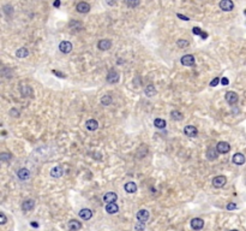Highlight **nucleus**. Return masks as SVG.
<instances>
[{"instance_id":"obj_1","label":"nucleus","mask_w":246,"mask_h":231,"mask_svg":"<svg viewBox=\"0 0 246 231\" xmlns=\"http://www.w3.org/2000/svg\"><path fill=\"white\" fill-rule=\"evenodd\" d=\"M216 149H217V152H219L220 154H226V153H228L231 150V144L221 141V142H219L216 144Z\"/></svg>"},{"instance_id":"obj_2","label":"nucleus","mask_w":246,"mask_h":231,"mask_svg":"<svg viewBox=\"0 0 246 231\" xmlns=\"http://www.w3.org/2000/svg\"><path fill=\"white\" fill-rule=\"evenodd\" d=\"M225 98H226V101L228 102L229 105H234V104H237L238 100H239L238 94L235 92H227Z\"/></svg>"},{"instance_id":"obj_3","label":"nucleus","mask_w":246,"mask_h":231,"mask_svg":"<svg viewBox=\"0 0 246 231\" xmlns=\"http://www.w3.org/2000/svg\"><path fill=\"white\" fill-rule=\"evenodd\" d=\"M220 8L226 11V12H228V11H232L233 8H234V4H233L232 0H221Z\"/></svg>"},{"instance_id":"obj_4","label":"nucleus","mask_w":246,"mask_h":231,"mask_svg":"<svg viewBox=\"0 0 246 231\" xmlns=\"http://www.w3.org/2000/svg\"><path fill=\"white\" fill-rule=\"evenodd\" d=\"M184 134L189 137H196L198 135V130L196 129L193 125H186L184 128Z\"/></svg>"},{"instance_id":"obj_5","label":"nucleus","mask_w":246,"mask_h":231,"mask_svg":"<svg viewBox=\"0 0 246 231\" xmlns=\"http://www.w3.org/2000/svg\"><path fill=\"white\" fill-rule=\"evenodd\" d=\"M204 226V220L201 218H193L191 220V228L193 230H201Z\"/></svg>"},{"instance_id":"obj_6","label":"nucleus","mask_w":246,"mask_h":231,"mask_svg":"<svg viewBox=\"0 0 246 231\" xmlns=\"http://www.w3.org/2000/svg\"><path fill=\"white\" fill-rule=\"evenodd\" d=\"M226 182H227V179H226L225 176H216L212 179V185L215 188H221V187L225 185Z\"/></svg>"},{"instance_id":"obj_7","label":"nucleus","mask_w":246,"mask_h":231,"mask_svg":"<svg viewBox=\"0 0 246 231\" xmlns=\"http://www.w3.org/2000/svg\"><path fill=\"white\" fill-rule=\"evenodd\" d=\"M59 49L62 53H70L72 51V43L70 41H62L59 45Z\"/></svg>"},{"instance_id":"obj_8","label":"nucleus","mask_w":246,"mask_h":231,"mask_svg":"<svg viewBox=\"0 0 246 231\" xmlns=\"http://www.w3.org/2000/svg\"><path fill=\"white\" fill-rule=\"evenodd\" d=\"M118 81H119V74L116 72L115 70H110V72H108V75H107V82L114 84Z\"/></svg>"},{"instance_id":"obj_9","label":"nucleus","mask_w":246,"mask_h":231,"mask_svg":"<svg viewBox=\"0 0 246 231\" xmlns=\"http://www.w3.org/2000/svg\"><path fill=\"white\" fill-rule=\"evenodd\" d=\"M181 64L185 65V66H192L195 64V57L192 54H186L181 58Z\"/></svg>"},{"instance_id":"obj_10","label":"nucleus","mask_w":246,"mask_h":231,"mask_svg":"<svg viewBox=\"0 0 246 231\" xmlns=\"http://www.w3.org/2000/svg\"><path fill=\"white\" fill-rule=\"evenodd\" d=\"M82 228V224H81V222H78V220H75V219H72V220H70L67 223V229L70 231H78L79 229Z\"/></svg>"},{"instance_id":"obj_11","label":"nucleus","mask_w":246,"mask_h":231,"mask_svg":"<svg viewBox=\"0 0 246 231\" xmlns=\"http://www.w3.org/2000/svg\"><path fill=\"white\" fill-rule=\"evenodd\" d=\"M137 219H138V222L145 223L149 219V212L147 211V210H139V211L137 212Z\"/></svg>"},{"instance_id":"obj_12","label":"nucleus","mask_w":246,"mask_h":231,"mask_svg":"<svg viewBox=\"0 0 246 231\" xmlns=\"http://www.w3.org/2000/svg\"><path fill=\"white\" fill-rule=\"evenodd\" d=\"M76 8H77V11L81 12V14H87V12H89L90 11V5L88 3L82 1V3L77 4V7H76Z\"/></svg>"},{"instance_id":"obj_13","label":"nucleus","mask_w":246,"mask_h":231,"mask_svg":"<svg viewBox=\"0 0 246 231\" xmlns=\"http://www.w3.org/2000/svg\"><path fill=\"white\" fill-rule=\"evenodd\" d=\"M219 152L216 148H212V147H209L208 150H206V158L209 159V160H215V159H217V156H219Z\"/></svg>"},{"instance_id":"obj_14","label":"nucleus","mask_w":246,"mask_h":231,"mask_svg":"<svg viewBox=\"0 0 246 231\" xmlns=\"http://www.w3.org/2000/svg\"><path fill=\"white\" fill-rule=\"evenodd\" d=\"M116 199H118V195L113 191H110V193H106V195L103 196V201L107 202V204H110V202H115Z\"/></svg>"},{"instance_id":"obj_15","label":"nucleus","mask_w":246,"mask_h":231,"mask_svg":"<svg viewBox=\"0 0 246 231\" xmlns=\"http://www.w3.org/2000/svg\"><path fill=\"white\" fill-rule=\"evenodd\" d=\"M34 207H35L34 200H27V201H24L23 205H22V210L25 212H29V211H31V210H34Z\"/></svg>"},{"instance_id":"obj_16","label":"nucleus","mask_w":246,"mask_h":231,"mask_svg":"<svg viewBox=\"0 0 246 231\" xmlns=\"http://www.w3.org/2000/svg\"><path fill=\"white\" fill-rule=\"evenodd\" d=\"M233 163L235 164V165H243V164L245 163V156H244V154L235 153L233 155Z\"/></svg>"},{"instance_id":"obj_17","label":"nucleus","mask_w":246,"mask_h":231,"mask_svg":"<svg viewBox=\"0 0 246 231\" xmlns=\"http://www.w3.org/2000/svg\"><path fill=\"white\" fill-rule=\"evenodd\" d=\"M99 48L101 49V51H107V49H110L112 47V42L110 40H107V39H104V40H101L99 42Z\"/></svg>"},{"instance_id":"obj_18","label":"nucleus","mask_w":246,"mask_h":231,"mask_svg":"<svg viewBox=\"0 0 246 231\" xmlns=\"http://www.w3.org/2000/svg\"><path fill=\"white\" fill-rule=\"evenodd\" d=\"M62 173H64V170H62V166H55V167H53V169L51 170V176L54 177V178L62 177Z\"/></svg>"},{"instance_id":"obj_19","label":"nucleus","mask_w":246,"mask_h":231,"mask_svg":"<svg viewBox=\"0 0 246 231\" xmlns=\"http://www.w3.org/2000/svg\"><path fill=\"white\" fill-rule=\"evenodd\" d=\"M17 176L22 181H25V179H28L30 177V171L28 170V169H21V170H18V172H17Z\"/></svg>"},{"instance_id":"obj_20","label":"nucleus","mask_w":246,"mask_h":231,"mask_svg":"<svg viewBox=\"0 0 246 231\" xmlns=\"http://www.w3.org/2000/svg\"><path fill=\"white\" fill-rule=\"evenodd\" d=\"M79 217L84 219V220H89L90 218L93 217V212L88 210V208H83V210L79 211Z\"/></svg>"},{"instance_id":"obj_21","label":"nucleus","mask_w":246,"mask_h":231,"mask_svg":"<svg viewBox=\"0 0 246 231\" xmlns=\"http://www.w3.org/2000/svg\"><path fill=\"white\" fill-rule=\"evenodd\" d=\"M85 127L90 131H94V130H96L99 128V123L95 119H89V121H87V123H85Z\"/></svg>"},{"instance_id":"obj_22","label":"nucleus","mask_w":246,"mask_h":231,"mask_svg":"<svg viewBox=\"0 0 246 231\" xmlns=\"http://www.w3.org/2000/svg\"><path fill=\"white\" fill-rule=\"evenodd\" d=\"M106 211H107V213H110V214H114V213H116V212L119 211V207L114 202H110V204L106 205Z\"/></svg>"},{"instance_id":"obj_23","label":"nucleus","mask_w":246,"mask_h":231,"mask_svg":"<svg viewBox=\"0 0 246 231\" xmlns=\"http://www.w3.org/2000/svg\"><path fill=\"white\" fill-rule=\"evenodd\" d=\"M124 188H125L126 193H129V194H133V193H136V190H137V185L135 182H129V183H126Z\"/></svg>"},{"instance_id":"obj_24","label":"nucleus","mask_w":246,"mask_h":231,"mask_svg":"<svg viewBox=\"0 0 246 231\" xmlns=\"http://www.w3.org/2000/svg\"><path fill=\"white\" fill-rule=\"evenodd\" d=\"M144 93H145V95L151 98V96H154L156 94V89H155V87H154L152 84H149L147 88L144 89Z\"/></svg>"},{"instance_id":"obj_25","label":"nucleus","mask_w":246,"mask_h":231,"mask_svg":"<svg viewBox=\"0 0 246 231\" xmlns=\"http://www.w3.org/2000/svg\"><path fill=\"white\" fill-rule=\"evenodd\" d=\"M29 55V51H28L25 47H22L19 49H17V52H16V57L17 58H25Z\"/></svg>"},{"instance_id":"obj_26","label":"nucleus","mask_w":246,"mask_h":231,"mask_svg":"<svg viewBox=\"0 0 246 231\" xmlns=\"http://www.w3.org/2000/svg\"><path fill=\"white\" fill-rule=\"evenodd\" d=\"M21 93H22V95L25 96V98L29 95L30 96L33 95V90H31V88H30L29 86H23L21 88Z\"/></svg>"},{"instance_id":"obj_27","label":"nucleus","mask_w":246,"mask_h":231,"mask_svg":"<svg viewBox=\"0 0 246 231\" xmlns=\"http://www.w3.org/2000/svg\"><path fill=\"white\" fill-rule=\"evenodd\" d=\"M171 117H172V119H174V121H181L184 116H183L181 112H179V111H177V110H174V111H172L171 112Z\"/></svg>"},{"instance_id":"obj_28","label":"nucleus","mask_w":246,"mask_h":231,"mask_svg":"<svg viewBox=\"0 0 246 231\" xmlns=\"http://www.w3.org/2000/svg\"><path fill=\"white\" fill-rule=\"evenodd\" d=\"M154 125L158 128V129H163L164 127H166V121L163 119H161V118H156L155 121H154Z\"/></svg>"},{"instance_id":"obj_29","label":"nucleus","mask_w":246,"mask_h":231,"mask_svg":"<svg viewBox=\"0 0 246 231\" xmlns=\"http://www.w3.org/2000/svg\"><path fill=\"white\" fill-rule=\"evenodd\" d=\"M101 104H102L103 106H108L112 104V96L110 95H104L101 98Z\"/></svg>"},{"instance_id":"obj_30","label":"nucleus","mask_w":246,"mask_h":231,"mask_svg":"<svg viewBox=\"0 0 246 231\" xmlns=\"http://www.w3.org/2000/svg\"><path fill=\"white\" fill-rule=\"evenodd\" d=\"M139 3H141V0H126V4H127V6L131 7V8H135L139 5Z\"/></svg>"},{"instance_id":"obj_31","label":"nucleus","mask_w":246,"mask_h":231,"mask_svg":"<svg viewBox=\"0 0 246 231\" xmlns=\"http://www.w3.org/2000/svg\"><path fill=\"white\" fill-rule=\"evenodd\" d=\"M189 41H186V40H178L177 41V46H178L179 48H186V47H189Z\"/></svg>"},{"instance_id":"obj_32","label":"nucleus","mask_w":246,"mask_h":231,"mask_svg":"<svg viewBox=\"0 0 246 231\" xmlns=\"http://www.w3.org/2000/svg\"><path fill=\"white\" fill-rule=\"evenodd\" d=\"M11 158H12L11 154H8V153H3V154L0 155V160L7 163V161H10V160H11Z\"/></svg>"},{"instance_id":"obj_33","label":"nucleus","mask_w":246,"mask_h":231,"mask_svg":"<svg viewBox=\"0 0 246 231\" xmlns=\"http://www.w3.org/2000/svg\"><path fill=\"white\" fill-rule=\"evenodd\" d=\"M135 229H136V231H144V229H145V224H144L143 222H138V223L135 225Z\"/></svg>"},{"instance_id":"obj_34","label":"nucleus","mask_w":246,"mask_h":231,"mask_svg":"<svg viewBox=\"0 0 246 231\" xmlns=\"http://www.w3.org/2000/svg\"><path fill=\"white\" fill-rule=\"evenodd\" d=\"M219 82H220L219 77H215V78H214V80L210 82V87H216V86L219 84Z\"/></svg>"},{"instance_id":"obj_35","label":"nucleus","mask_w":246,"mask_h":231,"mask_svg":"<svg viewBox=\"0 0 246 231\" xmlns=\"http://www.w3.org/2000/svg\"><path fill=\"white\" fill-rule=\"evenodd\" d=\"M192 33H193L195 35H202L203 31H202V29H199L198 27H195L193 29H192Z\"/></svg>"},{"instance_id":"obj_36","label":"nucleus","mask_w":246,"mask_h":231,"mask_svg":"<svg viewBox=\"0 0 246 231\" xmlns=\"http://www.w3.org/2000/svg\"><path fill=\"white\" fill-rule=\"evenodd\" d=\"M6 222H7L6 216H5V214L1 212V213H0V224H5Z\"/></svg>"},{"instance_id":"obj_37","label":"nucleus","mask_w":246,"mask_h":231,"mask_svg":"<svg viewBox=\"0 0 246 231\" xmlns=\"http://www.w3.org/2000/svg\"><path fill=\"white\" fill-rule=\"evenodd\" d=\"M237 208V205L235 204H228L227 205V210L228 211H232V210H235Z\"/></svg>"},{"instance_id":"obj_38","label":"nucleus","mask_w":246,"mask_h":231,"mask_svg":"<svg viewBox=\"0 0 246 231\" xmlns=\"http://www.w3.org/2000/svg\"><path fill=\"white\" fill-rule=\"evenodd\" d=\"M221 83H222L223 86H228L229 81H228V78H227V77H222V78H221Z\"/></svg>"},{"instance_id":"obj_39","label":"nucleus","mask_w":246,"mask_h":231,"mask_svg":"<svg viewBox=\"0 0 246 231\" xmlns=\"http://www.w3.org/2000/svg\"><path fill=\"white\" fill-rule=\"evenodd\" d=\"M53 74H54V75H56V76H60L62 78H64V77H65V75H64V74H62L60 71H56V70H53Z\"/></svg>"},{"instance_id":"obj_40","label":"nucleus","mask_w":246,"mask_h":231,"mask_svg":"<svg viewBox=\"0 0 246 231\" xmlns=\"http://www.w3.org/2000/svg\"><path fill=\"white\" fill-rule=\"evenodd\" d=\"M177 16H178L180 20H190V18H189V17H186V16H183L181 14H178Z\"/></svg>"},{"instance_id":"obj_41","label":"nucleus","mask_w":246,"mask_h":231,"mask_svg":"<svg viewBox=\"0 0 246 231\" xmlns=\"http://www.w3.org/2000/svg\"><path fill=\"white\" fill-rule=\"evenodd\" d=\"M10 113H11V115H13V117H19V112H17L16 110H11V111H10Z\"/></svg>"},{"instance_id":"obj_42","label":"nucleus","mask_w":246,"mask_h":231,"mask_svg":"<svg viewBox=\"0 0 246 231\" xmlns=\"http://www.w3.org/2000/svg\"><path fill=\"white\" fill-rule=\"evenodd\" d=\"M106 3H107L108 5H110V6H113V5H115L116 0H106Z\"/></svg>"},{"instance_id":"obj_43","label":"nucleus","mask_w":246,"mask_h":231,"mask_svg":"<svg viewBox=\"0 0 246 231\" xmlns=\"http://www.w3.org/2000/svg\"><path fill=\"white\" fill-rule=\"evenodd\" d=\"M60 6V0H55L54 1V7H59Z\"/></svg>"},{"instance_id":"obj_44","label":"nucleus","mask_w":246,"mask_h":231,"mask_svg":"<svg viewBox=\"0 0 246 231\" xmlns=\"http://www.w3.org/2000/svg\"><path fill=\"white\" fill-rule=\"evenodd\" d=\"M30 225H31L33 228H39V224H37V223H35V222H31V223H30Z\"/></svg>"},{"instance_id":"obj_45","label":"nucleus","mask_w":246,"mask_h":231,"mask_svg":"<svg viewBox=\"0 0 246 231\" xmlns=\"http://www.w3.org/2000/svg\"><path fill=\"white\" fill-rule=\"evenodd\" d=\"M201 36H202V37H203V39H206V37H208V34H206V33H204V31H203V33H202V35H201Z\"/></svg>"},{"instance_id":"obj_46","label":"nucleus","mask_w":246,"mask_h":231,"mask_svg":"<svg viewBox=\"0 0 246 231\" xmlns=\"http://www.w3.org/2000/svg\"><path fill=\"white\" fill-rule=\"evenodd\" d=\"M231 231H239V230H231Z\"/></svg>"},{"instance_id":"obj_47","label":"nucleus","mask_w":246,"mask_h":231,"mask_svg":"<svg viewBox=\"0 0 246 231\" xmlns=\"http://www.w3.org/2000/svg\"><path fill=\"white\" fill-rule=\"evenodd\" d=\"M245 14H246V10H245Z\"/></svg>"}]
</instances>
